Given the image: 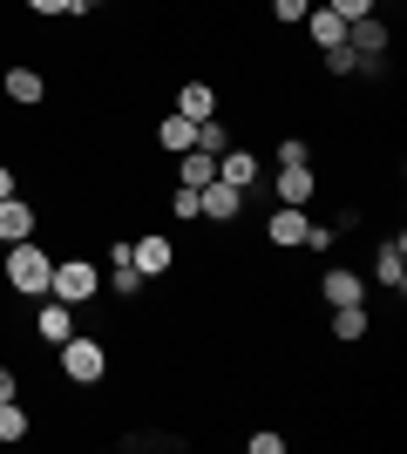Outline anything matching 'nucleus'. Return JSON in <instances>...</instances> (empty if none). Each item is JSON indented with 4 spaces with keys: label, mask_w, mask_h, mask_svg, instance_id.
<instances>
[{
    "label": "nucleus",
    "mask_w": 407,
    "mask_h": 454,
    "mask_svg": "<svg viewBox=\"0 0 407 454\" xmlns=\"http://www.w3.org/2000/svg\"><path fill=\"white\" fill-rule=\"evenodd\" d=\"M0 271H7V285H14V299H48L55 258H48L35 238H20V245H0Z\"/></svg>",
    "instance_id": "1"
},
{
    "label": "nucleus",
    "mask_w": 407,
    "mask_h": 454,
    "mask_svg": "<svg viewBox=\"0 0 407 454\" xmlns=\"http://www.w3.org/2000/svg\"><path fill=\"white\" fill-rule=\"evenodd\" d=\"M61 360V380H75V387H102V373H109V346L89 340V333H68V340L55 346Z\"/></svg>",
    "instance_id": "2"
},
{
    "label": "nucleus",
    "mask_w": 407,
    "mask_h": 454,
    "mask_svg": "<svg viewBox=\"0 0 407 454\" xmlns=\"http://www.w3.org/2000/svg\"><path fill=\"white\" fill-rule=\"evenodd\" d=\"M102 292V271L89 265V258H55V271H48V299L61 305H89Z\"/></svg>",
    "instance_id": "3"
},
{
    "label": "nucleus",
    "mask_w": 407,
    "mask_h": 454,
    "mask_svg": "<svg viewBox=\"0 0 407 454\" xmlns=\"http://www.w3.org/2000/svg\"><path fill=\"white\" fill-rule=\"evenodd\" d=\"M129 258H136V271H143V278H170V271H176V245L163 238V231L129 238Z\"/></svg>",
    "instance_id": "4"
},
{
    "label": "nucleus",
    "mask_w": 407,
    "mask_h": 454,
    "mask_svg": "<svg viewBox=\"0 0 407 454\" xmlns=\"http://www.w3.org/2000/svg\"><path fill=\"white\" fill-rule=\"evenodd\" d=\"M238 210H245V190L224 184V176H211V184L197 190V217H211V224H231Z\"/></svg>",
    "instance_id": "5"
},
{
    "label": "nucleus",
    "mask_w": 407,
    "mask_h": 454,
    "mask_svg": "<svg viewBox=\"0 0 407 454\" xmlns=\"http://www.w3.org/2000/svg\"><path fill=\"white\" fill-rule=\"evenodd\" d=\"M373 278H380V292H394V299L407 292V238H401V231L373 251Z\"/></svg>",
    "instance_id": "6"
},
{
    "label": "nucleus",
    "mask_w": 407,
    "mask_h": 454,
    "mask_svg": "<svg viewBox=\"0 0 407 454\" xmlns=\"http://www.w3.org/2000/svg\"><path fill=\"white\" fill-rule=\"evenodd\" d=\"M35 224H41V217H35V204H27L20 190H14V197H0V245H20V238H35Z\"/></svg>",
    "instance_id": "7"
},
{
    "label": "nucleus",
    "mask_w": 407,
    "mask_h": 454,
    "mask_svg": "<svg viewBox=\"0 0 407 454\" xmlns=\"http://www.w3.org/2000/svg\"><path fill=\"white\" fill-rule=\"evenodd\" d=\"M306 224H312V217H306L299 204H278V210L265 217V238H271L278 251H292V245H306Z\"/></svg>",
    "instance_id": "8"
},
{
    "label": "nucleus",
    "mask_w": 407,
    "mask_h": 454,
    "mask_svg": "<svg viewBox=\"0 0 407 454\" xmlns=\"http://www.w3.org/2000/svg\"><path fill=\"white\" fill-rule=\"evenodd\" d=\"M0 89H7V102H20V109H35L41 95H48V75H41V68H27V61H14V68L0 75Z\"/></svg>",
    "instance_id": "9"
},
{
    "label": "nucleus",
    "mask_w": 407,
    "mask_h": 454,
    "mask_svg": "<svg viewBox=\"0 0 407 454\" xmlns=\"http://www.w3.org/2000/svg\"><path fill=\"white\" fill-rule=\"evenodd\" d=\"M319 299H326V305H367V285H360V271L326 265V271H319Z\"/></svg>",
    "instance_id": "10"
},
{
    "label": "nucleus",
    "mask_w": 407,
    "mask_h": 454,
    "mask_svg": "<svg viewBox=\"0 0 407 454\" xmlns=\"http://www.w3.org/2000/svg\"><path fill=\"white\" fill-rule=\"evenodd\" d=\"M347 48L353 55H387V20H380V7L360 20H347Z\"/></svg>",
    "instance_id": "11"
},
{
    "label": "nucleus",
    "mask_w": 407,
    "mask_h": 454,
    "mask_svg": "<svg viewBox=\"0 0 407 454\" xmlns=\"http://www.w3.org/2000/svg\"><path fill=\"white\" fill-rule=\"evenodd\" d=\"M271 190H278V204H312V163H278V176H271Z\"/></svg>",
    "instance_id": "12"
},
{
    "label": "nucleus",
    "mask_w": 407,
    "mask_h": 454,
    "mask_svg": "<svg viewBox=\"0 0 407 454\" xmlns=\"http://www.w3.org/2000/svg\"><path fill=\"white\" fill-rule=\"evenodd\" d=\"M299 27L312 35V48H340V41H347V20L333 14V7H319V0H312V14L299 20Z\"/></svg>",
    "instance_id": "13"
},
{
    "label": "nucleus",
    "mask_w": 407,
    "mask_h": 454,
    "mask_svg": "<svg viewBox=\"0 0 407 454\" xmlns=\"http://www.w3.org/2000/svg\"><path fill=\"white\" fill-rule=\"evenodd\" d=\"M176 115L211 122V115H217V89H211V82H184V89H176Z\"/></svg>",
    "instance_id": "14"
},
{
    "label": "nucleus",
    "mask_w": 407,
    "mask_h": 454,
    "mask_svg": "<svg viewBox=\"0 0 407 454\" xmlns=\"http://www.w3.org/2000/svg\"><path fill=\"white\" fill-rule=\"evenodd\" d=\"M217 176H224V184H238V190H252V184H258V156L231 143V150H217Z\"/></svg>",
    "instance_id": "15"
},
{
    "label": "nucleus",
    "mask_w": 407,
    "mask_h": 454,
    "mask_svg": "<svg viewBox=\"0 0 407 454\" xmlns=\"http://www.w3.org/2000/svg\"><path fill=\"white\" fill-rule=\"evenodd\" d=\"M156 143H163V150H170V156H184V150H197V122H191V115H163V122H156Z\"/></svg>",
    "instance_id": "16"
},
{
    "label": "nucleus",
    "mask_w": 407,
    "mask_h": 454,
    "mask_svg": "<svg viewBox=\"0 0 407 454\" xmlns=\"http://www.w3.org/2000/svg\"><path fill=\"white\" fill-rule=\"evenodd\" d=\"M211 176H217V156L211 150H184V156H176V184H184V190H204Z\"/></svg>",
    "instance_id": "17"
},
{
    "label": "nucleus",
    "mask_w": 407,
    "mask_h": 454,
    "mask_svg": "<svg viewBox=\"0 0 407 454\" xmlns=\"http://www.w3.org/2000/svg\"><path fill=\"white\" fill-rule=\"evenodd\" d=\"M35 333H41L48 346H61L68 333H75V319H68V305H61V299H48V305H41V319H35Z\"/></svg>",
    "instance_id": "18"
},
{
    "label": "nucleus",
    "mask_w": 407,
    "mask_h": 454,
    "mask_svg": "<svg viewBox=\"0 0 407 454\" xmlns=\"http://www.w3.org/2000/svg\"><path fill=\"white\" fill-rule=\"evenodd\" d=\"M367 325H373V319H367V305H333V340H347V346H353V340H367Z\"/></svg>",
    "instance_id": "19"
},
{
    "label": "nucleus",
    "mask_w": 407,
    "mask_h": 454,
    "mask_svg": "<svg viewBox=\"0 0 407 454\" xmlns=\"http://www.w3.org/2000/svg\"><path fill=\"white\" fill-rule=\"evenodd\" d=\"M0 441H7V448L27 441V407H20V400H0Z\"/></svg>",
    "instance_id": "20"
},
{
    "label": "nucleus",
    "mask_w": 407,
    "mask_h": 454,
    "mask_svg": "<svg viewBox=\"0 0 407 454\" xmlns=\"http://www.w3.org/2000/svg\"><path fill=\"white\" fill-rule=\"evenodd\" d=\"M41 20H55V14H68V20H82V14H96V0H27Z\"/></svg>",
    "instance_id": "21"
},
{
    "label": "nucleus",
    "mask_w": 407,
    "mask_h": 454,
    "mask_svg": "<svg viewBox=\"0 0 407 454\" xmlns=\"http://www.w3.org/2000/svg\"><path fill=\"white\" fill-rule=\"evenodd\" d=\"M319 61H326V75H360V55H353L347 41H340V48H319Z\"/></svg>",
    "instance_id": "22"
},
{
    "label": "nucleus",
    "mask_w": 407,
    "mask_h": 454,
    "mask_svg": "<svg viewBox=\"0 0 407 454\" xmlns=\"http://www.w3.org/2000/svg\"><path fill=\"white\" fill-rule=\"evenodd\" d=\"M197 150H231V136H224V122H217V115H211V122H197Z\"/></svg>",
    "instance_id": "23"
},
{
    "label": "nucleus",
    "mask_w": 407,
    "mask_h": 454,
    "mask_svg": "<svg viewBox=\"0 0 407 454\" xmlns=\"http://www.w3.org/2000/svg\"><path fill=\"white\" fill-rule=\"evenodd\" d=\"M306 14H312V0H271V20H278V27H299Z\"/></svg>",
    "instance_id": "24"
},
{
    "label": "nucleus",
    "mask_w": 407,
    "mask_h": 454,
    "mask_svg": "<svg viewBox=\"0 0 407 454\" xmlns=\"http://www.w3.org/2000/svg\"><path fill=\"white\" fill-rule=\"evenodd\" d=\"M319 7H333V14H340V20H360V14H373L380 0H319Z\"/></svg>",
    "instance_id": "25"
},
{
    "label": "nucleus",
    "mask_w": 407,
    "mask_h": 454,
    "mask_svg": "<svg viewBox=\"0 0 407 454\" xmlns=\"http://www.w3.org/2000/svg\"><path fill=\"white\" fill-rule=\"evenodd\" d=\"M278 163H312V143L306 136H286V143H278Z\"/></svg>",
    "instance_id": "26"
},
{
    "label": "nucleus",
    "mask_w": 407,
    "mask_h": 454,
    "mask_svg": "<svg viewBox=\"0 0 407 454\" xmlns=\"http://www.w3.org/2000/svg\"><path fill=\"white\" fill-rule=\"evenodd\" d=\"M170 217H197V190H184V184L170 190Z\"/></svg>",
    "instance_id": "27"
},
{
    "label": "nucleus",
    "mask_w": 407,
    "mask_h": 454,
    "mask_svg": "<svg viewBox=\"0 0 407 454\" xmlns=\"http://www.w3.org/2000/svg\"><path fill=\"white\" fill-rule=\"evenodd\" d=\"M252 454H286V434H271V427H258V434H252Z\"/></svg>",
    "instance_id": "28"
},
{
    "label": "nucleus",
    "mask_w": 407,
    "mask_h": 454,
    "mask_svg": "<svg viewBox=\"0 0 407 454\" xmlns=\"http://www.w3.org/2000/svg\"><path fill=\"white\" fill-rule=\"evenodd\" d=\"M0 400H14V366H0Z\"/></svg>",
    "instance_id": "29"
},
{
    "label": "nucleus",
    "mask_w": 407,
    "mask_h": 454,
    "mask_svg": "<svg viewBox=\"0 0 407 454\" xmlns=\"http://www.w3.org/2000/svg\"><path fill=\"white\" fill-rule=\"evenodd\" d=\"M0 197H14V170L7 163H0Z\"/></svg>",
    "instance_id": "30"
}]
</instances>
